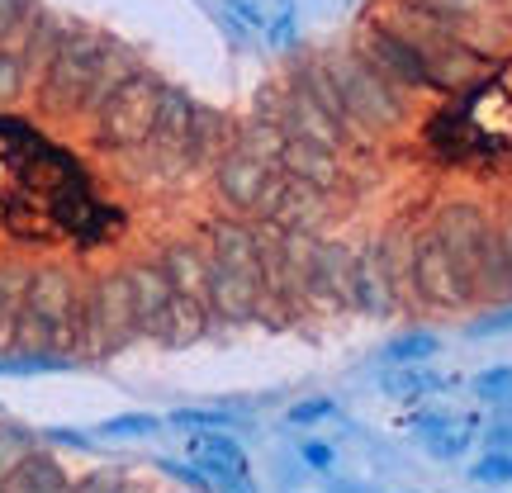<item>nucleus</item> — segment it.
Wrapping results in <instances>:
<instances>
[{"instance_id":"1","label":"nucleus","mask_w":512,"mask_h":493,"mask_svg":"<svg viewBox=\"0 0 512 493\" xmlns=\"http://www.w3.org/2000/svg\"><path fill=\"white\" fill-rule=\"evenodd\" d=\"M138 67H143V57L133 53L128 43H119L110 34H95V29H81V24H62V34L53 38V48L43 53L34 72L38 110L86 119Z\"/></svg>"},{"instance_id":"2","label":"nucleus","mask_w":512,"mask_h":493,"mask_svg":"<svg viewBox=\"0 0 512 493\" xmlns=\"http://www.w3.org/2000/svg\"><path fill=\"white\" fill-rule=\"evenodd\" d=\"M195 238L209 256V280H204V304L219 332L261 328L266 309V280H261V228L242 214H209Z\"/></svg>"},{"instance_id":"3","label":"nucleus","mask_w":512,"mask_h":493,"mask_svg":"<svg viewBox=\"0 0 512 493\" xmlns=\"http://www.w3.org/2000/svg\"><path fill=\"white\" fill-rule=\"evenodd\" d=\"M81 342V275L67 261H34L24 266L19 309L10 313L5 351L0 356H62L76 366Z\"/></svg>"},{"instance_id":"4","label":"nucleus","mask_w":512,"mask_h":493,"mask_svg":"<svg viewBox=\"0 0 512 493\" xmlns=\"http://www.w3.org/2000/svg\"><path fill=\"white\" fill-rule=\"evenodd\" d=\"M318 67L328 76L332 95L342 105V119H347L356 147L366 152L375 143H389L394 133L408 128L413 119V95L399 91L394 81H384L375 67H370L356 43H337V48H313Z\"/></svg>"},{"instance_id":"5","label":"nucleus","mask_w":512,"mask_h":493,"mask_svg":"<svg viewBox=\"0 0 512 493\" xmlns=\"http://www.w3.org/2000/svg\"><path fill=\"white\" fill-rule=\"evenodd\" d=\"M427 228L437 233V242L446 247L456 280L465 290L470 309H494L503 304V275H498V223L479 200H441L427 214Z\"/></svg>"},{"instance_id":"6","label":"nucleus","mask_w":512,"mask_h":493,"mask_svg":"<svg viewBox=\"0 0 512 493\" xmlns=\"http://www.w3.org/2000/svg\"><path fill=\"white\" fill-rule=\"evenodd\" d=\"M143 347V332L128 304L124 271H86L81 275V342H76V366L114 361L124 351Z\"/></svg>"},{"instance_id":"7","label":"nucleus","mask_w":512,"mask_h":493,"mask_svg":"<svg viewBox=\"0 0 512 493\" xmlns=\"http://www.w3.org/2000/svg\"><path fill=\"white\" fill-rule=\"evenodd\" d=\"M162 86H166V76L147 72V67L128 72L124 81L81 119L95 152H105L114 162V157H124V152H133V147L143 143L147 128H152V114H157V100H162Z\"/></svg>"},{"instance_id":"8","label":"nucleus","mask_w":512,"mask_h":493,"mask_svg":"<svg viewBox=\"0 0 512 493\" xmlns=\"http://www.w3.org/2000/svg\"><path fill=\"white\" fill-rule=\"evenodd\" d=\"M403 294H408V309H427V313H460L470 309L465 304V290L456 280V266L446 247L437 242V233L418 223L413 238H408V266H403Z\"/></svg>"},{"instance_id":"9","label":"nucleus","mask_w":512,"mask_h":493,"mask_svg":"<svg viewBox=\"0 0 512 493\" xmlns=\"http://www.w3.org/2000/svg\"><path fill=\"white\" fill-rule=\"evenodd\" d=\"M233 124H238V119H233ZM271 181H275V171L242 143L238 133L228 138V147L219 152V162L209 166V190H214L219 209L242 214V219H252V223L261 219V209H266Z\"/></svg>"},{"instance_id":"10","label":"nucleus","mask_w":512,"mask_h":493,"mask_svg":"<svg viewBox=\"0 0 512 493\" xmlns=\"http://www.w3.org/2000/svg\"><path fill=\"white\" fill-rule=\"evenodd\" d=\"M351 43H356V48H361V57H366L384 81H394L399 91H408V95H437V81H432L427 57H422L418 48L399 34V29H389L380 15H370L366 24L356 29V38H351Z\"/></svg>"},{"instance_id":"11","label":"nucleus","mask_w":512,"mask_h":493,"mask_svg":"<svg viewBox=\"0 0 512 493\" xmlns=\"http://www.w3.org/2000/svg\"><path fill=\"white\" fill-rule=\"evenodd\" d=\"M347 261H351V242L337 233H313L309 252H304V304L313 318H342L347 313Z\"/></svg>"},{"instance_id":"12","label":"nucleus","mask_w":512,"mask_h":493,"mask_svg":"<svg viewBox=\"0 0 512 493\" xmlns=\"http://www.w3.org/2000/svg\"><path fill=\"white\" fill-rule=\"evenodd\" d=\"M185 460L209 484V493H256L252 460L233 432H185Z\"/></svg>"},{"instance_id":"13","label":"nucleus","mask_w":512,"mask_h":493,"mask_svg":"<svg viewBox=\"0 0 512 493\" xmlns=\"http://www.w3.org/2000/svg\"><path fill=\"white\" fill-rule=\"evenodd\" d=\"M347 313H356V318H370V323H380V318H394V313H399V299H394L389 280H384L380 256H375V238L351 242V261H347Z\"/></svg>"},{"instance_id":"14","label":"nucleus","mask_w":512,"mask_h":493,"mask_svg":"<svg viewBox=\"0 0 512 493\" xmlns=\"http://www.w3.org/2000/svg\"><path fill=\"white\" fill-rule=\"evenodd\" d=\"M119 271H124L128 304H133L138 332H143V342H147V337H152V328H157V318H162L166 304H171V285H166L157 256H128V261H119Z\"/></svg>"},{"instance_id":"15","label":"nucleus","mask_w":512,"mask_h":493,"mask_svg":"<svg viewBox=\"0 0 512 493\" xmlns=\"http://www.w3.org/2000/svg\"><path fill=\"white\" fill-rule=\"evenodd\" d=\"M209 337H219L214 318H209V304L171 294V304H166V313L157 318V328H152L147 342L162 351H190V347H200V342H209Z\"/></svg>"},{"instance_id":"16","label":"nucleus","mask_w":512,"mask_h":493,"mask_svg":"<svg viewBox=\"0 0 512 493\" xmlns=\"http://www.w3.org/2000/svg\"><path fill=\"white\" fill-rule=\"evenodd\" d=\"M408 427H413L418 446L432 460L465 456V451H470V441L479 437V418H456L451 408H427V413H418Z\"/></svg>"},{"instance_id":"17","label":"nucleus","mask_w":512,"mask_h":493,"mask_svg":"<svg viewBox=\"0 0 512 493\" xmlns=\"http://www.w3.org/2000/svg\"><path fill=\"white\" fill-rule=\"evenodd\" d=\"M152 256H157V266H162L171 294H181V299H200V304H204L209 256H204V242L200 238H166Z\"/></svg>"},{"instance_id":"18","label":"nucleus","mask_w":512,"mask_h":493,"mask_svg":"<svg viewBox=\"0 0 512 493\" xmlns=\"http://www.w3.org/2000/svg\"><path fill=\"white\" fill-rule=\"evenodd\" d=\"M67 484H72L67 465L53 456V446H43L0 479V493H67Z\"/></svg>"},{"instance_id":"19","label":"nucleus","mask_w":512,"mask_h":493,"mask_svg":"<svg viewBox=\"0 0 512 493\" xmlns=\"http://www.w3.org/2000/svg\"><path fill=\"white\" fill-rule=\"evenodd\" d=\"M380 389L394 403L413 408V403L432 399V394H441V389H451V380H441L437 370H427V366H389L380 375Z\"/></svg>"},{"instance_id":"20","label":"nucleus","mask_w":512,"mask_h":493,"mask_svg":"<svg viewBox=\"0 0 512 493\" xmlns=\"http://www.w3.org/2000/svg\"><path fill=\"white\" fill-rule=\"evenodd\" d=\"M24 91H34V62L19 53V43H0V110H15Z\"/></svg>"},{"instance_id":"21","label":"nucleus","mask_w":512,"mask_h":493,"mask_svg":"<svg viewBox=\"0 0 512 493\" xmlns=\"http://www.w3.org/2000/svg\"><path fill=\"white\" fill-rule=\"evenodd\" d=\"M247 422L252 418L238 413V408H176L166 418V427H181V432H238Z\"/></svg>"},{"instance_id":"22","label":"nucleus","mask_w":512,"mask_h":493,"mask_svg":"<svg viewBox=\"0 0 512 493\" xmlns=\"http://www.w3.org/2000/svg\"><path fill=\"white\" fill-rule=\"evenodd\" d=\"M437 351H441V337H437V332L413 328V332H399V337L384 347V361H389V366H427Z\"/></svg>"},{"instance_id":"23","label":"nucleus","mask_w":512,"mask_h":493,"mask_svg":"<svg viewBox=\"0 0 512 493\" xmlns=\"http://www.w3.org/2000/svg\"><path fill=\"white\" fill-rule=\"evenodd\" d=\"M162 427H166V418H157V413H119V418L100 422L91 437L95 441H143L152 432H162Z\"/></svg>"},{"instance_id":"24","label":"nucleus","mask_w":512,"mask_h":493,"mask_svg":"<svg viewBox=\"0 0 512 493\" xmlns=\"http://www.w3.org/2000/svg\"><path fill=\"white\" fill-rule=\"evenodd\" d=\"M475 399L484 403V408H494V413H508L512 418V366H489L475 375Z\"/></svg>"},{"instance_id":"25","label":"nucleus","mask_w":512,"mask_h":493,"mask_svg":"<svg viewBox=\"0 0 512 493\" xmlns=\"http://www.w3.org/2000/svg\"><path fill=\"white\" fill-rule=\"evenodd\" d=\"M19 290H24V261H5L0 256V351H5L10 313L19 309Z\"/></svg>"},{"instance_id":"26","label":"nucleus","mask_w":512,"mask_h":493,"mask_svg":"<svg viewBox=\"0 0 512 493\" xmlns=\"http://www.w3.org/2000/svg\"><path fill=\"white\" fill-rule=\"evenodd\" d=\"M294 460L309 470V475H332L337 470V446L332 441H323V437H304V441H294Z\"/></svg>"},{"instance_id":"27","label":"nucleus","mask_w":512,"mask_h":493,"mask_svg":"<svg viewBox=\"0 0 512 493\" xmlns=\"http://www.w3.org/2000/svg\"><path fill=\"white\" fill-rule=\"evenodd\" d=\"M332 418H337V403L323 399V394L285 408V427H318V422H332Z\"/></svg>"},{"instance_id":"28","label":"nucleus","mask_w":512,"mask_h":493,"mask_svg":"<svg viewBox=\"0 0 512 493\" xmlns=\"http://www.w3.org/2000/svg\"><path fill=\"white\" fill-rule=\"evenodd\" d=\"M38 0H0V43H19Z\"/></svg>"},{"instance_id":"29","label":"nucleus","mask_w":512,"mask_h":493,"mask_svg":"<svg viewBox=\"0 0 512 493\" xmlns=\"http://www.w3.org/2000/svg\"><path fill=\"white\" fill-rule=\"evenodd\" d=\"M498 223V275H503V304H512V209L494 214Z\"/></svg>"},{"instance_id":"30","label":"nucleus","mask_w":512,"mask_h":493,"mask_svg":"<svg viewBox=\"0 0 512 493\" xmlns=\"http://www.w3.org/2000/svg\"><path fill=\"white\" fill-rule=\"evenodd\" d=\"M470 479H475V484H512V456L508 451H489V456L484 460H475V465H470Z\"/></svg>"},{"instance_id":"31","label":"nucleus","mask_w":512,"mask_h":493,"mask_svg":"<svg viewBox=\"0 0 512 493\" xmlns=\"http://www.w3.org/2000/svg\"><path fill=\"white\" fill-rule=\"evenodd\" d=\"M43 446H67V451H95V437L91 432H76V427H48V432H38Z\"/></svg>"},{"instance_id":"32","label":"nucleus","mask_w":512,"mask_h":493,"mask_svg":"<svg viewBox=\"0 0 512 493\" xmlns=\"http://www.w3.org/2000/svg\"><path fill=\"white\" fill-rule=\"evenodd\" d=\"M498 313H479L475 323H470V332L475 337H494V332H508L512 328V304H494Z\"/></svg>"},{"instance_id":"33","label":"nucleus","mask_w":512,"mask_h":493,"mask_svg":"<svg viewBox=\"0 0 512 493\" xmlns=\"http://www.w3.org/2000/svg\"><path fill=\"white\" fill-rule=\"evenodd\" d=\"M275 479H280V489L285 493H299L304 489V484H309V470H304V465H299V460H275Z\"/></svg>"},{"instance_id":"34","label":"nucleus","mask_w":512,"mask_h":493,"mask_svg":"<svg viewBox=\"0 0 512 493\" xmlns=\"http://www.w3.org/2000/svg\"><path fill=\"white\" fill-rule=\"evenodd\" d=\"M479 441H484L489 451H508V456H512V418L494 422V427H484V432H479Z\"/></svg>"},{"instance_id":"35","label":"nucleus","mask_w":512,"mask_h":493,"mask_svg":"<svg viewBox=\"0 0 512 493\" xmlns=\"http://www.w3.org/2000/svg\"><path fill=\"white\" fill-rule=\"evenodd\" d=\"M233 10H238V19L247 24V29H266V10L256 5V0H228Z\"/></svg>"},{"instance_id":"36","label":"nucleus","mask_w":512,"mask_h":493,"mask_svg":"<svg viewBox=\"0 0 512 493\" xmlns=\"http://www.w3.org/2000/svg\"><path fill=\"white\" fill-rule=\"evenodd\" d=\"M323 493H375V489H366L361 479H337V475H332V479H328V489H323Z\"/></svg>"}]
</instances>
